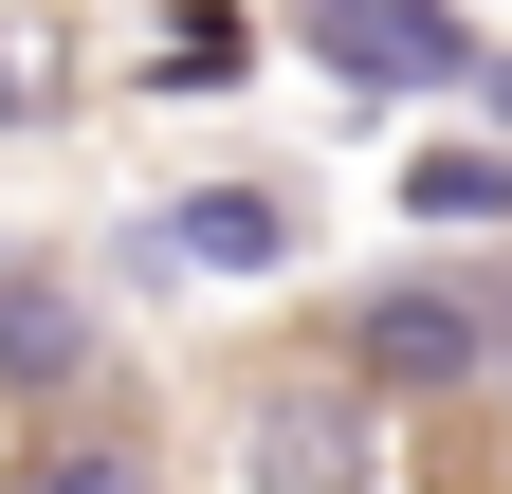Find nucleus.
Segmentation results:
<instances>
[{
	"label": "nucleus",
	"instance_id": "f257e3e1",
	"mask_svg": "<svg viewBox=\"0 0 512 494\" xmlns=\"http://www.w3.org/2000/svg\"><path fill=\"white\" fill-rule=\"evenodd\" d=\"M293 37L348 92H476V19L458 0H293Z\"/></svg>",
	"mask_w": 512,
	"mask_h": 494
},
{
	"label": "nucleus",
	"instance_id": "f03ea898",
	"mask_svg": "<svg viewBox=\"0 0 512 494\" xmlns=\"http://www.w3.org/2000/svg\"><path fill=\"white\" fill-rule=\"evenodd\" d=\"M110 257H128V275H275V257H293V202H275V183H202V202L128 220Z\"/></svg>",
	"mask_w": 512,
	"mask_h": 494
},
{
	"label": "nucleus",
	"instance_id": "7ed1b4c3",
	"mask_svg": "<svg viewBox=\"0 0 512 494\" xmlns=\"http://www.w3.org/2000/svg\"><path fill=\"white\" fill-rule=\"evenodd\" d=\"M476 348H494L476 293H366V312H348V366H366V385H476Z\"/></svg>",
	"mask_w": 512,
	"mask_h": 494
},
{
	"label": "nucleus",
	"instance_id": "20e7f679",
	"mask_svg": "<svg viewBox=\"0 0 512 494\" xmlns=\"http://www.w3.org/2000/svg\"><path fill=\"white\" fill-rule=\"evenodd\" d=\"M238 476H256V494H348V476H366V403H348V385H275L256 440H238Z\"/></svg>",
	"mask_w": 512,
	"mask_h": 494
},
{
	"label": "nucleus",
	"instance_id": "39448f33",
	"mask_svg": "<svg viewBox=\"0 0 512 494\" xmlns=\"http://www.w3.org/2000/svg\"><path fill=\"white\" fill-rule=\"evenodd\" d=\"M0 385H37V403H55V385H92V293H74V275H37V257L0 275Z\"/></svg>",
	"mask_w": 512,
	"mask_h": 494
},
{
	"label": "nucleus",
	"instance_id": "423d86ee",
	"mask_svg": "<svg viewBox=\"0 0 512 494\" xmlns=\"http://www.w3.org/2000/svg\"><path fill=\"white\" fill-rule=\"evenodd\" d=\"M403 202H421V220H512V147H421Z\"/></svg>",
	"mask_w": 512,
	"mask_h": 494
},
{
	"label": "nucleus",
	"instance_id": "0eeeda50",
	"mask_svg": "<svg viewBox=\"0 0 512 494\" xmlns=\"http://www.w3.org/2000/svg\"><path fill=\"white\" fill-rule=\"evenodd\" d=\"M19 494H165V476H147V458H110V440H55Z\"/></svg>",
	"mask_w": 512,
	"mask_h": 494
},
{
	"label": "nucleus",
	"instance_id": "6e6552de",
	"mask_svg": "<svg viewBox=\"0 0 512 494\" xmlns=\"http://www.w3.org/2000/svg\"><path fill=\"white\" fill-rule=\"evenodd\" d=\"M494 385H512V330H494Z\"/></svg>",
	"mask_w": 512,
	"mask_h": 494
}]
</instances>
